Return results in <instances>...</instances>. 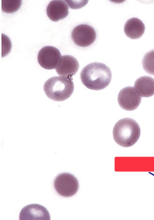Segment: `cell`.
Instances as JSON below:
<instances>
[{
	"label": "cell",
	"mask_w": 154,
	"mask_h": 220,
	"mask_svg": "<svg viewBox=\"0 0 154 220\" xmlns=\"http://www.w3.org/2000/svg\"><path fill=\"white\" fill-rule=\"evenodd\" d=\"M68 7L63 0L51 1L46 8L47 14L52 21L57 22L65 18L69 14Z\"/></svg>",
	"instance_id": "obj_10"
},
{
	"label": "cell",
	"mask_w": 154,
	"mask_h": 220,
	"mask_svg": "<svg viewBox=\"0 0 154 220\" xmlns=\"http://www.w3.org/2000/svg\"><path fill=\"white\" fill-rule=\"evenodd\" d=\"M118 101L122 109L131 111L138 107L141 102V97L134 87L127 86L120 91Z\"/></svg>",
	"instance_id": "obj_7"
},
{
	"label": "cell",
	"mask_w": 154,
	"mask_h": 220,
	"mask_svg": "<svg viewBox=\"0 0 154 220\" xmlns=\"http://www.w3.org/2000/svg\"><path fill=\"white\" fill-rule=\"evenodd\" d=\"M134 87L141 96H151L154 95V79L147 76L141 77L135 81Z\"/></svg>",
	"instance_id": "obj_12"
},
{
	"label": "cell",
	"mask_w": 154,
	"mask_h": 220,
	"mask_svg": "<svg viewBox=\"0 0 154 220\" xmlns=\"http://www.w3.org/2000/svg\"><path fill=\"white\" fill-rule=\"evenodd\" d=\"M21 3V0H2V10L6 13L15 12L20 8Z\"/></svg>",
	"instance_id": "obj_14"
},
{
	"label": "cell",
	"mask_w": 154,
	"mask_h": 220,
	"mask_svg": "<svg viewBox=\"0 0 154 220\" xmlns=\"http://www.w3.org/2000/svg\"><path fill=\"white\" fill-rule=\"evenodd\" d=\"M44 89L50 99L56 101H62L69 98L72 93L74 83L70 77H54L45 82Z\"/></svg>",
	"instance_id": "obj_3"
},
{
	"label": "cell",
	"mask_w": 154,
	"mask_h": 220,
	"mask_svg": "<svg viewBox=\"0 0 154 220\" xmlns=\"http://www.w3.org/2000/svg\"><path fill=\"white\" fill-rule=\"evenodd\" d=\"M140 134V128L137 123L129 118L118 121L113 130L115 141L120 146L125 147L134 145L139 138Z\"/></svg>",
	"instance_id": "obj_2"
},
{
	"label": "cell",
	"mask_w": 154,
	"mask_h": 220,
	"mask_svg": "<svg viewBox=\"0 0 154 220\" xmlns=\"http://www.w3.org/2000/svg\"><path fill=\"white\" fill-rule=\"evenodd\" d=\"M80 78L82 83L88 88L99 90L104 89L109 84L112 79V73L110 68L105 64L93 62L82 69Z\"/></svg>",
	"instance_id": "obj_1"
},
{
	"label": "cell",
	"mask_w": 154,
	"mask_h": 220,
	"mask_svg": "<svg viewBox=\"0 0 154 220\" xmlns=\"http://www.w3.org/2000/svg\"><path fill=\"white\" fill-rule=\"evenodd\" d=\"M145 26L142 22L137 18L129 19L125 23L124 31L126 35L131 39L141 37L145 31Z\"/></svg>",
	"instance_id": "obj_11"
},
{
	"label": "cell",
	"mask_w": 154,
	"mask_h": 220,
	"mask_svg": "<svg viewBox=\"0 0 154 220\" xmlns=\"http://www.w3.org/2000/svg\"><path fill=\"white\" fill-rule=\"evenodd\" d=\"M54 185L57 192L64 197H69L74 195L79 187L77 179L68 173H62L57 176L54 180Z\"/></svg>",
	"instance_id": "obj_4"
},
{
	"label": "cell",
	"mask_w": 154,
	"mask_h": 220,
	"mask_svg": "<svg viewBox=\"0 0 154 220\" xmlns=\"http://www.w3.org/2000/svg\"><path fill=\"white\" fill-rule=\"evenodd\" d=\"M144 70L148 74L154 75V50L146 53L142 60Z\"/></svg>",
	"instance_id": "obj_13"
},
{
	"label": "cell",
	"mask_w": 154,
	"mask_h": 220,
	"mask_svg": "<svg viewBox=\"0 0 154 220\" xmlns=\"http://www.w3.org/2000/svg\"><path fill=\"white\" fill-rule=\"evenodd\" d=\"M79 67V63L75 58L66 55L61 57L56 70L60 76L71 77L77 73Z\"/></svg>",
	"instance_id": "obj_9"
},
{
	"label": "cell",
	"mask_w": 154,
	"mask_h": 220,
	"mask_svg": "<svg viewBox=\"0 0 154 220\" xmlns=\"http://www.w3.org/2000/svg\"><path fill=\"white\" fill-rule=\"evenodd\" d=\"M61 57L57 49L54 47L47 46L39 51L37 59L39 64L42 68L51 70L57 68Z\"/></svg>",
	"instance_id": "obj_6"
},
{
	"label": "cell",
	"mask_w": 154,
	"mask_h": 220,
	"mask_svg": "<svg viewBox=\"0 0 154 220\" xmlns=\"http://www.w3.org/2000/svg\"><path fill=\"white\" fill-rule=\"evenodd\" d=\"M96 37L94 29L91 26L85 24L79 25L72 30L71 37L73 41L77 45L86 47L91 44Z\"/></svg>",
	"instance_id": "obj_5"
},
{
	"label": "cell",
	"mask_w": 154,
	"mask_h": 220,
	"mask_svg": "<svg viewBox=\"0 0 154 220\" xmlns=\"http://www.w3.org/2000/svg\"><path fill=\"white\" fill-rule=\"evenodd\" d=\"M20 220H49V213L44 206L38 204L27 205L21 210L19 215Z\"/></svg>",
	"instance_id": "obj_8"
}]
</instances>
